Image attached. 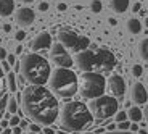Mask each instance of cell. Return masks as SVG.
Returning a JSON list of instances; mask_svg holds the SVG:
<instances>
[{"mask_svg":"<svg viewBox=\"0 0 148 134\" xmlns=\"http://www.w3.org/2000/svg\"><path fill=\"white\" fill-rule=\"evenodd\" d=\"M23 112L36 124H53L60 115L58 99L44 86H27L21 97Z\"/></svg>","mask_w":148,"mask_h":134,"instance_id":"obj_1","label":"cell"},{"mask_svg":"<svg viewBox=\"0 0 148 134\" xmlns=\"http://www.w3.org/2000/svg\"><path fill=\"white\" fill-rule=\"evenodd\" d=\"M76 65L84 73H110L116 66V57L110 48L105 47H87L85 50L76 53Z\"/></svg>","mask_w":148,"mask_h":134,"instance_id":"obj_2","label":"cell"},{"mask_svg":"<svg viewBox=\"0 0 148 134\" xmlns=\"http://www.w3.org/2000/svg\"><path fill=\"white\" fill-rule=\"evenodd\" d=\"M93 115L82 102H68L60 115V128L68 133H81L92 126Z\"/></svg>","mask_w":148,"mask_h":134,"instance_id":"obj_3","label":"cell"},{"mask_svg":"<svg viewBox=\"0 0 148 134\" xmlns=\"http://www.w3.org/2000/svg\"><path fill=\"white\" fill-rule=\"evenodd\" d=\"M19 71L31 86H44L52 76L50 63L42 55H37L34 52L23 55V58L19 60Z\"/></svg>","mask_w":148,"mask_h":134,"instance_id":"obj_4","label":"cell"},{"mask_svg":"<svg viewBox=\"0 0 148 134\" xmlns=\"http://www.w3.org/2000/svg\"><path fill=\"white\" fill-rule=\"evenodd\" d=\"M48 86L55 97L61 100H71L79 90V78L76 73H73V70L56 68L55 71H52Z\"/></svg>","mask_w":148,"mask_h":134,"instance_id":"obj_5","label":"cell"},{"mask_svg":"<svg viewBox=\"0 0 148 134\" xmlns=\"http://www.w3.org/2000/svg\"><path fill=\"white\" fill-rule=\"evenodd\" d=\"M106 89V79L98 73H84L79 79V92L82 99H98Z\"/></svg>","mask_w":148,"mask_h":134,"instance_id":"obj_6","label":"cell"},{"mask_svg":"<svg viewBox=\"0 0 148 134\" xmlns=\"http://www.w3.org/2000/svg\"><path fill=\"white\" fill-rule=\"evenodd\" d=\"M58 42L63 45L64 48H69L74 53H79L90 47V39L79 34L76 29L69 26H63L58 29Z\"/></svg>","mask_w":148,"mask_h":134,"instance_id":"obj_7","label":"cell"},{"mask_svg":"<svg viewBox=\"0 0 148 134\" xmlns=\"http://www.w3.org/2000/svg\"><path fill=\"white\" fill-rule=\"evenodd\" d=\"M118 108H119V104L116 100V97H113V95H101L98 99H93L89 105L90 113L98 121L110 119L113 115L118 113Z\"/></svg>","mask_w":148,"mask_h":134,"instance_id":"obj_8","label":"cell"},{"mask_svg":"<svg viewBox=\"0 0 148 134\" xmlns=\"http://www.w3.org/2000/svg\"><path fill=\"white\" fill-rule=\"evenodd\" d=\"M50 60L53 61V65L56 68H68V70L73 66V61H74L71 58V55L68 53V50L60 42L52 45V48H50Z\"/></svg>","mask_w":148,"mask_h":134,"instance_id":"obj_9","label":"cell"},{"mask_svg":"<svg viewBox=\"0 0 148 134\" xmlns=\"http://www.w3.org/2000/svg\"><path fill=\"white\" fill-rule=\"evenodd\" d=\"M106 84H108L106 87L110 89V92L113 94V97H124L126 95L127 82L121 75H111L110 78H108Z\"/></svg>","mask_w":148,"mask_h":134,"instance_id":"obj_10","label":"cell"},{"mask_svg":"<svg viewBox=\"0 0 148 134\" xmlns=\"http://www.w3.org/2000/svg\"><path fill=\"white\" fill-rule=\"evenodd\" d=\"M29 47L34 53L40 52V50H47V48H52V36L48 31H42L29 42Z\"/></svg>","mask_w":148,"mask_h":134,"instance_id":"obj_11","label":"cell"},{"mask_svg":"<svg viewBox=\"0 0 148 134\" xmlns=\"http://www.w3.org/2000/svg\"><path fill=\"white\" fill-rule=\"evenodd\" d=\"M8 86H7V78H5V71L0 66V121L3 119V115L7 112V104H8Z\"/></svg>","mask_w":148,"mask_h":134,"instance_id":"obj_12","label":"cell"},{"mask_svg":"<svg viewBox=\"0 0 148 134\" xmlns=\"http://www.w3.org/2000/svg\"><path fill=\"white\" fill-rule=\"evenodd\" d=\"M34 19H36V13H34L32 8H27V7L18 8V11H16V23L21 28L31 26L34 23Z\"/></svg>","mask_w":148,"mask_h":134,"instance_id":"obj_13","label":"cell"},{"mask_svg":"<svg viewBox=\"0 0 148 134\" xmlns=\"http://www.w3.org/2000/svg\"><path fill=\"white\" fill-rule=\"evenodd\" d=\"M130 95H132V100L137 105H143V104H147V100H148V92H147V89H145V86L142 82H135V84H134Z\"/></svg>","mask_w":148,"mask_h":134,"instance_id":"obj_14","label":"cell"},{"mask_svg":"<svg viewBox=\"0 0 148 134\" xmlns=\"http://www.w3.org/2000/svg\"><path fill=\"white\" fill-rule=\"evenodd\" d=\"M130 5V0H111L110 2V7L111 10L118 13V15H122V13H126L127 8Z\"/></svg>","mask_w":148,"mask_h":134,"instance_id":"obj_15","label":"cell"},{"mask_svg":"<svg viewBox=\"0 0 148 134\" xmlns=\"http://www.w3.org/2000/svg\"><path fill=\"white\" fill-rule=\"evenodd\" d=\"M15 11V0H0V16L7 18Z\"/></svg>","mask_w":148,"mask_h":134,"instance_id":"obj_16","label":"cell"},{"mask_svg":"<svg viewBox=\"0 0 148 134\" xmlns=\"http://www.w3.org/2000/svg\"><path fill=\"white\" fill-rule=\"evenodd\" d=\"M126 28L130 34H140L142 31V23L138 21L137 18H129L126 23Z\"/></svg>","mask_w":148,"mask_h":134,"instance_id":"obj_17","label":"cell"},{"mask_svg":"<svg viewBox=\"0 0 148 134\" xmlns=\"http://www.w3.org/2000/svg\"><path fill=\"white\" fill-rule=\"evenodd\" d=\"M127 118H129L132 123H138V121H142V118H143V112H142L138 107H130L129 112H127Z\"/></svg>","mask_w":148,"mask_h":134,"instance_id":"obj_18","label":"cell"},{"mask_svg":"<svg viewBox=\"0 0 148 134\" xmlns=\"http://www.w3.org/2000/svg\"><path fill=\"white\" fill-rule=\"evenodd\" d=\"M137 50H138V55H140V58L145 60V61H148V37L142 39V41L138 42Z\"/></svg>","mask_w":148,"mask_h":134,"instance_id":"obj_19","label":"cell"},{"mask_svg":"<svg viewBox=\"0 0 148 134\" xmlns=\"http://www.w3.org/2000/svg\"><path fill=\"white\" fill-rule=\"evenodd\" d=\"M7 86L10 92H16V89H18V86H16V75L13 71L7 73Z\"/></svg>","mask_w":148,"mask_h":134,"instance_id":"obj_20","label":"cell"},{"mask_svg":"<svg viewBox=\"0 0 148 134\" xmlns=\"http://www.w3.org/2000/svg\"><path fill=\"white\" fill-rule=\"evenodd\" d=\"M7 112L10 113V115H15L16 112H18V102H16L15 97H10L8 99V104H7Z\"/></svg>","mask_w":148,"mask_h":134,"instance_id":"obj_21","label":"cell"},{"mask_svg":"<svg viewBox=\"0 0 148 134\" xmlns=\"http://www.w3.org/2000/svg\"><path fill=\"white\" fill-rule=\"evenodd\" d=\"M89 7L92 10V13H101V10H103V3H101L100 0H92Z\"/></svg>","mask_w":148,"mask_h":134,"instance_id":"obj_22","label":"cell"},{"mask_svg":"<svg viewBox=\"0 0 148 134\" xmlns=\"http://www.w3.org/2000/svg\"><path fill=\"white\" fill-rule=\"evenodd\" d=\"M142 73H143V68H142V65H134V66H132V76H135V78H140Z\"/></svg>","mask_w":148,"mask_h":134,"instance_id":"obj_23","label":"cell"},{"mask_svg":"<svg viewBox=\"0 0 148 134\" xmlns=\"http://www.w3.org/2000/svg\"><path fill=\"white\" fill-rule=\"evenodd\" d=\"M19 121H21V118H19L18 115H13L10 116V119H8V126H19Z\"/></svg>","mask_w":148,"mask_h":134,"instance_id":"obj_24","label":"cell"},{"mask_svg":"<svg viewBox=\"0 0 148 134\" xmlns=\"http://www.w3.org/2000/svg\"><path fill=\"white\" fill-rule=\"evenodd\" d=\"M114 119L118 123H122V121H127V112H118L114 115Z\"/></svg>","mask_w":148,"mask_h":134,"instance_id":"obj_25","label":"cell"},{"mask_svg":"<svg viewBox=\"0 0 148 134\" xmlns=\"http://www.w3.org/2000/svg\"><path fill=\"white\" fill-rule=\"evenodd\" d=\"M118 129L119 131H129L130 129V123L129 121H122V123L118 124Z\"/></svg>","mask_w":148,"mask_h":134,"instance_id":"obj_26","label":"cell"},{"mask_svg":"<svg viewBox=\"0 0 148 134\" xmlns=\"http://www.w3.org/2000/svg\"><path fill=\"white\" fill-rule=\"evenodd\" d=\"M15 39L16 41H24V39H26V32H24V31H18V32L15 34Z\"/></svg>","mask_w":148,"mask_h":134,"instance_id":"obj_27","label":"cell"},{"mask_svg":"<svg viewBox=\"0 0 148 134\" xmlns=\"http://www.w3.org/2000/svg\"><path fill=\"white\" fill-rule=\"evenodd\" d=\"M29 131H31V133H37V134H39V133H40V126H39V124H36V123L29 124Z\"/></svg>","mask_w":148,"mask_h":134,"instance_id":"obj_28","label":"cell"},{"mask_svg":"<svg viewBox=\"0 0 148 134\" xmlns=\"http://www.w3.org/2000/svg\"><path fill=\"white\" fill-rule=\"evenodd\" d=\"M0 66H2V70H3L5 71V73H10V65H8V61H7V60H3V61H2V65H0Z\"/></svg>","mask_w":148,"mask_h":134,"instance_id":"obj_29","label":"cell"},{"mask_svg":"<svg viewBox=\"0 0 148 134\" xmlns=\"http://www.w3.org/2000/svg\"><path fill=\"white\" fill-rule=\"evenodd\" d=\"M48 8H50V5H48L47 2H40V3H39V10L40 11H47Z\"/></svg>","mask_w":148,"mask_h":134,"instance_id":"obj_30","label":"cell"},{"mask_svg":"<svg viewBox=\"0 0 148 134\" xmlns=\"http://www.w3.org/2000/svg\"><path fill=\"white\" fill-rule=\"evenodd\" d=\"M140 10H142V3H138V2H135V3L132 5V11H134V13H138Z\"/></svg>","mask_w":148,"mask_h":134,"instance_id":"obj_31","label":"cell"},{"mask_svg":"<svg viewBox=\"0 0 148 134\" xmlns=\"http://www.w3.org/2000/svg\"><path fill=\"white\" fill-rule=\"evenodd\" d=\"M7 50H5L3 47H0V60H2V61H3V60H7Z\"/></svg>","mask_w":148,"mask_h":134,"instance_id":"obj_32","label":"cell"},{"mask_svg":"<svg viewBox=\"0 0 148 134\" xmlns=\"http://www.w3.org/2000/svg\"><path fill=\"white\" fill-rule=\"evenodd\" d=\"M103 134H137V133H130V131H111V133H103Z\"/></svg>","mask_w":148,"mask_h":134,"instance_id":"obj_33","label":"cell"},{"mask_svg":"<svg viewBox=\"0 0 148 134\" xmlns=\"http://www.w3.org/2000/svg\"><path fill=\"white\" fill-rule=\"evenodd\" d=\"M7 61H8V65H10V66H11V65H15V61H16L15 55H11V53H10V55H7Z\"/></svg>","mask_w":148,"mask_h":134,"instance_id":"obj_34","label":"cell"},{"mask_svg":"<svg viewBox=\"0 0 148 134\" xmlns=\"http://www.w3.org/2000/svg\"><path fill=\"white\" fill-rule=\"evenodd\" d=\"M29 126V123H27L26 119H21V121H19V128H21V129H24V128H27Z\"/></svg>","mask_w":148,"mask_h":134,"instance_id":"obj_35","label":"cell"},{"mask_svg":"<svg viewBox=\"0 0 148 134\" xmlns=\"http://www.w3.org/2000/svg\"><path fill=\"white\" fill-rule=\"evenodd\" d=\"M0 128H2V129H7L8 128V119H2V121H0Z\"/></svg>","mask_w":148,"mask_h":134,"instance_id":"obj_36","label":"cell"},{"mask_svg":"<svg viewBox=\"0 0 148 134\" xmlns=\"http://www.w3.org/2000/svg\"><path fill=\"white\" fill-rule=\"evenodd\" d=\"M11 133H13V134H23V129L19 126H15L13 129H11Z\"/></svg>","mask_w":148,"mask_h":134,"instance_id":"obj_37","label":"cell"},{"mask_svg":"<svg viewBox=\"0 0 148 134\" xmlns=\"http://www.w3.org/2000/svg\"><path fill=\"white\" fill-rule=\"evenodd\" d=\"M44 134H55V131H53L52 128H48V126H45V129H44Z\"/></svg>","mask_w":148,"mask_h":134,"instance_id":"obj_38","label":"cell"},{"mask_svg":"<svg viewBox=\"0 0 148 134\" xmlns=\"http://www.w3.org/2000/svg\"><path fill=\"white\" fill-rule=\"evenodd\" d=\"M66 8H68L66 3H58V10L60 11H66Z\"/></svg>","mask_w":148,"mask_h":134,"instance_id":"obj_39","label":"cell"},{"mask_svg":"<svg viewBox=\"0 0 148 134\" xmlns=\"http://www.w3.org/2000/svg\"><path fill=\"white\" fill-rule=\"evenodd\" d=\"M108 23H110L111 26H116V24H118V19H116V18H110V19H108Z\"/></svg>","mask_w":148,"mask_h":134,"instance_id":"obj_40","label":"cell"},{"mask_svg":"<svg viewBox=\"0 0 148 134\" xmlns=\"http://www.w3.org/2000/svg\"><path fill=\"white\" fill-rule=\"evenodd\" d=\"M137 131H138L137 124H130V133H137Z\"/></svg>","mask_w":148,"mask_h":134,"instance_id":"obj_41","label":"cell"},{"mask_svg":"<svg viewBox=\"0 0 148 134\" xmlns=\"http://www.w3.org/2000/svg\"><path fill=\"white\" fill-rule=\"evenodd\" d=\"M116 129V124H110L108 126V133H111V131H114Z\"/></svg>","mask_w":148,"mask_h":134,"instance_id":"obj_42","label":"cell"},{"mask_svg":"<svg viewBox=\"0 0 148 134\" xmlns=\"http://www.w3.org/2000/svg\"><path fill=\"white\" fill-rule=\"evenodd\" d=\"M2 134H13V133H11V129H10V128H7V129H3V131H2Z\"/></svg>","mask_w":148,"mask_h":134,"instance_id":"obj_43","label":"cell"},{"mask_svg":"<svg viewBox=\"0 0 148 134\" xmlns=\"http://www.w3.org/2000/svg\"><path fill=\"white\" fill-rule=\"evenodd\" d=\"M3 29H5V31H7V32H8V31H10V29H11V26H10V24H5V26H3Z\"/></svg>","mask_w":148,"mask_h":134,"instance_id":"obj_44","label":"cell"},{"mask_svg":"<svg viewBox=\"0 0 148 134\" xmlns=\"http://www.w3.org/2000/svg\"><path fill=\"white\" fill-rule=\"evenodd\" d=\"M21 2H23V3H32L34 0H21Z\"/></svg>","mask_w":148,"mask_h":134,"instance_id":"obj_45","label":"cell"},{"mask_svg":"<svg viewBox=\"0 0 148 134\" xmlns=\"http://www.w3.org/2000/svg\"><path fill=\"white\" fill-rule=\"evenodd\" d=\"M145 118L148 119V105H147V108H145Z\"/></svg>","mask_w":148,"mask_h":134,"instance_id":"obj_46","label":"cell"},{"mask_svg":"<svg viewBox=\"0 0 148 134\" xmlns=\"http://www.w3.org/2000/svg\"><path fill=\"white\" fill-rule=\"evenodd\" d=\"M145 24H147V26H148V18H147V19H145Z\"/></svg>","mask_w":148,"mask_h":134,"instance_id":"obj_47","label":"cell"},{"mask_svg":"<svg viewBox=\"0 0 148 134\" xmlns=\"http://www.w3.org/2000/svg\"><path fill=\"white\" fill-rule=\"evenodd\" d=\"M147 86H148V75H147Z\"/></svg>","mask_w":148,"mask_h":134,"instance_id":"obj_48","label":"cell"},{"mask_svg":"<svg viewBox=\"0 0 148 134\" xmlns=\"http://www.w3.org/2000/svg\"><path fill=\"white\" fill-rule=\"evenodd\" d=\"M82 134H92V133H82Z\"/></svg>","mask_w":148,"mask_h":134,"instance_id":"obj_49","label":"cell"},{"mask_svg":"<svg viewBox=\"0 0 148 134\" xmlns=\"http://www.w3.org/2000/svg\"><path fill=\"white\" fill-rule=\"evenodd\" d=\"M2 131H3V129H2V128H0V134H2Z\"/></svg>","mask_w":148,"mask_h":134,"instance_id":"obj_50","label":"cell"},{"mask_svg":"<svg viewBox=\"0 0 148 134\" xmlns=\"http://www.w3.org/2000/svg\"><path fill=\"white\" fill-rule=\"evenodd\" d=\"M29 134H37V133H29Z\"/></svg>","mask_w":148,"mask_h":134,"instance_id":"obj_51","label":"cell"}]
</instances>
